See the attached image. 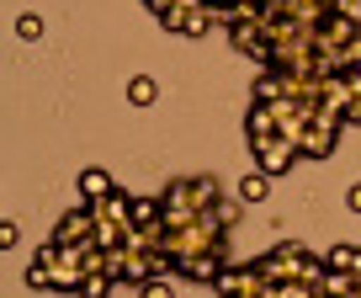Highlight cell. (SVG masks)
Returning a JSON list of instances; mask_svg holds the SVG:
<instances>
[{"label":"cell","mask_w":361,"mask_h":298,"mask_svg":"<svg viewBox=\"0 0 361 298\" xmlns=\"http://www.w3.org/2000/svg\"><path fill=\"white\" fill-rule=\"evenodd\" d=\"M159 22H165L170 32H180V37H207V32L218 27V11H213V6H192V11L170 6V11L159 16Z\"/></svg>","instance_id":"obj_1"},{"label":"cell","mask_w":361,"mask_h":298,"mask_svg":"<svg viewBox=\"0 0 361 298\" xmlns=\"http://www.w3.org/2000/svg\"><path fill=\"white\" fill-rule=\"evenodd\" d=\"M90 234H96V208H90V203L85 208H69V213L54 224V240L59 245H85Z\"/></svg>","instance_id":"obj_2"},{"label":"cell","mask_w":361,"mask_h":298,"mask_svg":"<svg viewBox=\"0 0 361 298\" xmlns=\"http://www.w3.org/2000/svg\"><path fill=\"white\" fill-rule=\"evenodd\" d=\"M298 155H303V149H298V138H282V133H276L271 144H260V149H255V165H260L266 176H282V171H293Z\"/></svg>","instance_id":"obj_3"},{"label":"cell","mask_w":361,"mask_h":298,"mask_svg":"<svg viewBox=\"0 0 361 298\" xmlns=\"http://www.w3.org/2000/svg\"><path fill=\"white\" fill-rule=\"evenodd\" d=\"M340 128H345V123H335V117H319V123H308V128H303V155H308V160H324L329 149L340 144Z\"/></svg>","instance_id":"obj_4"},{"label":"cell","mask_w":361,"mask_h":298,"mask_svg":"<svg viewBox=\"0 0 361 298\" xmlns=\"http://www.w3.org/2000/svg\"><path fill=\"white\" fill-rule=\"evenodd\" d=\"M245 133H250V149H260V144H271V138L282 133V123H276V112H271L266 102H255L250 117H245Z\"/></svg>","instance_id":"obj_5"},{"label":"cell","mask_w":361,"mask_h":298,"mask_svg":"<svg viewBox=\"0 0 361 298\" xmlns=\"http://www.w3.org/2000/svg\"><path fill=\"white\" fill-rule=\"evenodd\" d=\"M228 266V256H180L176 272L186 277V282H218V272Z\"/></svg>","instance_id":"obj_6"},{"label":"cell","mask_w":361,"mask_h":298,"mask_svg":"<svg viewBox=\"0 0 361 298\" xmlns=\"http://www.w3.org/2000/svg\"><path fill=\"white\" fill-rule=\"evenodd\" d=\"M80 192H85V203H106L117 186H112V176H106V171H96V165H90V171H80Z\"/></svg>","instance_id":"obj_7"},{"label":"cell","mask_w":361,"mask_h":298,"mask_svg":"<svg viewBox=\"0 0 361 298\" xmlns=\"http://www.w3.org/2000/svg\"><path fill=\"white\" fill-rule=\"evenodd\" d=\"M90 240L102 245V251H123V245H128V224H117V218H102V213H96V234H90Z\"/></svg>","instance_id":"obj_8"},{"label":"cell","mask_w":361,"mask_h":298,"mask_svg":"<svg viewBox=\"0 0 361 298\" xmlns=\"http://www.w3.org/2000/svg\"><path fill=\"white\" fill-rule=\"evenodd\" d=\"M90 208H96L102 218H117V224H133V197H128V192H112L106 203H90Z\"/></svg>","instance_id":"obj_9"},{"label":"cell","mask_w":361,"mask_h":298,"mask_svg":"<svg viewBox=\"0 0 361 298\" xmlns=\"http://www.w3.org/2000/svg\"><path fill=\"white\" fill-rule=\"evenodd\" d=\"M266 192H271V176L266 171H250L245 181H239V203H266Z\"/></svg>","instance_id":"obj_10"},{"label":"cell","mask_w":361,"mask_h":298,"mask_svg":"<svg viewBox=\"0 0 361 298\" xmlns=\"http://www.w3.org/2000/svg\"><path fill=\"white\" fill-rule=\"evenodd\" d=\"M154 96H159V85L149 81V75H133V81H128V102H133V107H149Z\"/></svg>","instance_id":"obj_11"},{"label":"cell","mask_w":361,"mask_h":298,"mask_svg":"<svg viewBox=\"0 0 361 298\" xmlns=\"http://www.w3.org/2000/svg\"><path fill=\"white\" fill-rule=\"evenodd\" d=\"M112 282H117V277H106V272H90L85 282H80V298H106V293H112Z\"/></svg>","instance_id":"obj_12"},{"label":"cell","mask_w":361,"mask_h":298,"mask_svg":"<svg viewBox=\"0 0 361 298\" xmlns=\"http://www.w3.org/2000/svg\"><path fill=\"white\" fill-rule=\"evenodd\" d=\"M27 287H54V266H48L43 256H37V261L27 266Z\"/></svg>","instance_id":"obj_13"},{"label":"cell","mask_w":361,"mask_h":298,"mask_svg":"<svg viewBox=\"0 0 361 298\" xmlns=\"http://www.w3.org/2000/svg\"><path fill=\"white\" fill-rule=\"evenodd\" d=\"M138 298H176V287H170V277H149V282L138 287Z\"/></svg>","instance_id":"obj_14"},{"label":"cell","mask_w":361,"mask_h":298,"mask_svg":"<svg viewBox=\"0 0 361 298\" xmlns=\"http://www.w3.org/2000/svg\"><path fill=\"white\" fill-rule=\"evenodd\" d=\"M16 37H22V43H37V37H43V22H37V16H22V22H16Z\"/></svg>","instance_id":"obj_15"},{"label":"cell","mask_w":361,"mask_h":298,"mask_svg":"<svg viewBox=\"0 0 361 298\" xmlns=\"http://www.w3.org/2000/svg\"><path fill=\"white\" fill-rule=\"evenodd\" d=\"M11 245H16V224H11V218H0V251H11Z\"/></svg>","instance_id":"obj_16"},{"label":"cell","mask_w":361,"mask_h":298,"mask_svg":"<svg viewBox=\"0 0 361 298\" xmlns=\"http://www.w3.org/2000/svg\"><path fill=\"white\" fill-rule=\"evenodd\" d=\"M144 6H149V11H154V16H165L170 6H176V0H144Z\"/></svg>","instance_id":"obj_17"},{"label":"cell","mask_w":361,"mask_h":298,"mask_svg":"<svg viewBox=\"0 0 361 298\" xmlns=\"http://www.w3.org/2000/svg\"><path fill=\"white\" fill-rule=\"evenodd\" d=\"M345 203H350V208L361 213V186H350V192H345Z\"/></svg>","instance_id":"obj_18"}]
</instances>
